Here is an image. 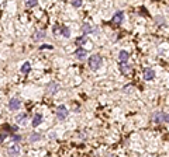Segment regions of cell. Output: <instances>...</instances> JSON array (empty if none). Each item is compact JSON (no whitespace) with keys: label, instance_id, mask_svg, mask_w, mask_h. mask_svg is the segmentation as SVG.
<instances>
[{"label":"cell","instance_id":"obj_15","mask_svg":"<svg viewBox=\"0 0 169 157\" xmlns=\"http://www.w3.org/2000/svg\"><path fill=\"white\" fill-rule=\"evenodd\" d=\"M16 121H17L18 123H23V125H24V123H26V121H27V115L26 114H20V115H17V117H16Z\"/></svg>","mask_w":169,"mask_h":157},{"label":"cell","instance_id":"obj_22","mask_svg":"<svg viewBox=\"0 0 169 157\" xmlns=\"http://www.w3.org/2000/svg\"><path fill=\"white\" fill-rule=\"evenodd\" d=\"M76 42H78V45H82V44L88 42V39H86V37H85V38H79L78 41H76Z\"/></svg>","mask_w":169,"mask_h":157},{"label":"cell","instance_id":"obj_17","mask_svg":"<svg viewBox=\"0 0 169 157\" xmlns=\"http://www.w3.org/2000/svg\"><path fill=\"white\" fill-rule=\"evenodd\" d=\"M44 37H45V34H44L42 31H37V32H35V35H34V39H35V41H38V39H42Z\"/></svg>","mask_w":169,"mask_h":157},{"label":"cell","instance_id":"obj_2","mask_svg":"<svg viewBox=\"0 0 169 157\" xmlns=\"http://www.w3.org/2000/svg\"><path fill=\"white\" fill-rule=\"evenodd\" d=\"M168 114L166 112H164V111H156L154 112V115H152V119H154V122L156 123H166L168 122Z\"/></svg>","mask_w":169,"mask_h":157},{"label":"cell","instance_id":"obj_24","mask_svg":"<svg viewBox=\"0 0 169 157\" xmlns=\"http://www.w3.org/2000/svg\"><path fill=\"white\" fill-rule=\"evenodd\" d=\"M50 139H55V135H54V132L50 133Z\"/></svg>","mask_w":169,"mask_h":157},{"label":"cell","instance_id":"obj_12","mask_svg":"<svg viewBox=\"0 0 169 157\" xmlns=\"http://www.w3.org/2000/svg\"><path fill=\"white\" fill-rule=\"evenodd\" d=\"M128 58H130V55H128L127 51H121V52L118 53V60H120V62H127Z\"/></svg>","mask_w":169,"mask_h":157},{"label":"cell","instance_id":"obj_5","mask_svg":"<svg viewBox=\"0 0 169 157\" xmlns=\"http://www.w3.org/2000/svg\"><path fill=\"white\" fill-rule=\"evenodd\" d=\"M123 20H124V13L123 11H117V13L113 15V24H116V25H120L121 23H123Z\"/></svg>","mask_w":169,"mask_h":157},{"label":"cell","instance_id":"obj_19","mask_svg":"<svg viewBox=\"0 0 169 157\" xmlns=\"http://www.w3.org/2000/svg\"><path fill=\"white\" fill-rule=\"evenodd\" d=\"M38 3V0H26V4L28 7H35Z\"/></svg>","mask_w":169,"mask_h":157},{"label":"cell","instance_id":"obj_16","mask_svg":"<svg viewBox=\"0 0 169 157\" xmlns=\"http://www.w3.org/2000/svg\"><path fill=\"white\" fill-rule=\"evenodd\" d=\"M39 139H41V135H39V133H33V135L30 136L28 140H30V142H37V140H39Z\"/></svg>","mask_w":169,"mask_h":157},{"label":"cell","instance_id":"obj_21","mask_svg":"<svg viewBox=\"0 0 169 157\" xmlns=\"http://www.w3.org/2000/svg\"><path fill=\"white\" fill-rule=\"evenodd\" d=\"M155 20H156V23H158L159 25H162V24H165V18H164V17H161V15H159V17H156Z\"/></svg>","mask_w":169,"mask_h":157},{"label":"cell","instance_id":"obj_11","mask_svg":"<svg viewBox=\"0 0 169 157\" xmlns=\"http://www.w3.org/2000/svg\"><path fill=\"white\" fill-rule=\"evenodd\" d=\"M58 90H59V84H56V83H50L48 84V90L47 91L50 93V94H55Z\"/></svg>","mask_w":169,"mask_h":157},{"label":"cell","instance_id":"obj_23","mask_svg":"<svg viewBox=\"0 0 169 157\" xmlns=\"http://www.w3.org/2000/svg\"><path fill=\"white\" fill-rule=\"evenodd\" d=\"M13 140L14 142H20L21 140V136L20 135H13Z\"/></svg>","mask_w":169,"mask_h":157},{"label":"cell","instance_id":"obj_10","mask_svg":"<svg viewBox=\"0 0 169 157\" xmlns=\"http://www.w3.org/2000/svg\"><path fill=\"white\" fill-rule=\"evenodd\" d=\"M7 153H9L10 156H17V154L20 153V147H18V144H13V146H10V147H9V150H7Z\"/></svg>","mask_w":169,"mask_h":157},{"label":"cell","instance_id":"obj_3","mask_svg":"<svg viewBox=\"0 0 169 157\" xmlns=\"http://www.w3.org/2000/svg\"><path fill=\"white\" fill-rule=\"evenodd\" d=\"M56 117L59 121H64L66 117H68V109H66L65 105H59L58 108H56Z\"/></svg>","mask_w":169,"mask_h":157},{"label":"cell","instance_id":"obj_20","mask_svg":"<svg viewBox=\"0 0 169 157\" xmlns=\"http://www.w3.org/2000/svg\"><path fill=\"white\" fill-rule=\"evenodd\" d=\"M72 6L73 7H80L82 6V0H72Z\"/></svg>","mask_w":169,"mask_h":157},{"label":"cell","instance_id":"obj_9","mask_svg":"<svg viewBox=\"0 0 169 157\" xmlns=\"http://www.w3.org/2000/svg\"><path fill=\"white\" fill-rule=\"evenodd\" d=\"M118 67H120V72H121L123 74H128L131 72V66L127 65L126 62H121V65L118 66Z\"/></svg>","mask_w":169,"mask_h":157},{"label":"cell","instance_id":"obj_8","mask_svg":"<svg viewBox=\"0 0 169 157\" xmlns=\"http://www.w3.org/2000/svg\"><path fill=\"white\" fill-rule=\"evenodd\" d=\"M86 55H88V51H85L82 48H79V49L75 51V56H76V59H79V60H85L86 59Z\"/></svg>","mask_w":169,"mask_h":157},{"label":"cell","instance_id":"obj_6","mask_svg":"<svg viewBox=\"0 0 169 157\" xmlns=\"http://www.w3.org/2000/svg\"><path fill=\"white\" fill-rule=\"evenodd\" d=\"M155 77V72L152 70V69H149V67H147V69H144V78L147 80V81H149V80H152V78Z\"/></svg>","mask_w":169,"mask_h":157},{"label":"cell","instance_id":"obj_7","mask_svg":"<svg viewBox=\"0 0 169 157\" xmlns=\"http://www.w3.org/2000/svg\"><path fill=\"white\" fill-rule=\"evenodd\" d=\"M20 107H21V101H20V100H17V98L10 100V103H9V108H10L12 111H17Z\"/></svg>","mask_w":169,"mask_h":157},{"label":"cell","instance_id":"obj_4","mask_svg":"<svg viewBox=\"0 0 169 157\" xmlns=\"http://www.w3.org/2000/svg\"><path fill=\"white\" fill-rule=\"evenodd\" d=\"M82 31H83V35H86V34H97L99 32V28L97 27H92L90 24H83L82 27Z\"/></svg>","mask_w":169,"mask_h":157},{"label":"cell","instance_id":"obj_13","mask_svg":"<svg viewBox=\"0 0 169 157\" xmlns=\"http://www.w3.org/2000/svg\"><path fill=\"white\" fill-rule=\"evenodd\" d=\"M41 122H42V117H41L39 114H37V115L34 117V119H33V126H34V128H37Z\"/></svg>","mask_w":169,"mask_h":157},{"label":"cell","instance_id":"obj_1","mask_svg":"<svg viewBox=\"0 0 169 157\" xmlns=\"http://www.w3.org/2000/svg\"><path fill=\"white\" fill-rule=\"evenodd\" d=\"M102 63H103V58L100 55H92L90 58H89V66H90L92 70L100 69Z\"/></svg>","mask_w":169,"mask_h":157},{"label":"cell","instance_id":"obj_14","mask_svg":"<svg viewBox=\"0 0 169 157\" xmlns=\"http://www.w3.org/2000/svg\"><path fill=\"white\" fill-rule=\"evenodd\" d=\"M30 70H31V63H30V62H26L24 65L21 66V73L27 74V73H28Z\"/></svg>","mask_w":169,"mask_h":157},{"label":"cell","instance_id":"obj_18","mask_svg":"<svg viewBox=\"0 0 169 157\" xmlns=\"http://www.w3.org/2000/svg\"><path fill=\"white\" fill-rule=\"evenodd\" d=\"M61 31H62V34H64V37H65V38H69V37H71V31H69V28L62 27V30H61Z\"/></svg>","mask_w":169,"mask_h":157}]
</instances>
